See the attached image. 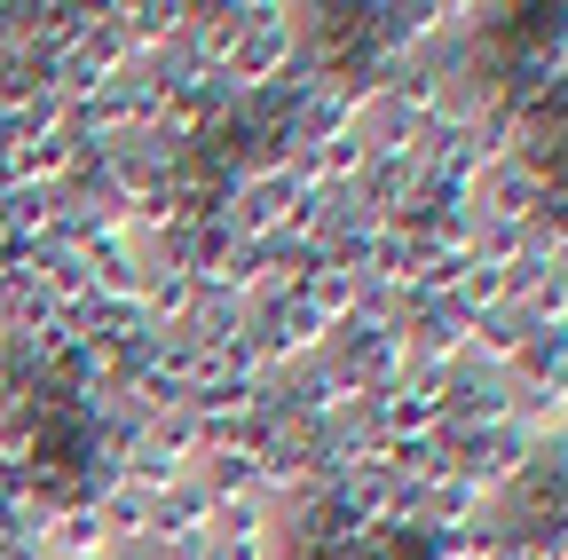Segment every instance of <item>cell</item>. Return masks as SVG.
Wrapping results in <instances>:
<instances>
[{"label": "cell", "instance_id": "obj_2", "mask_svg": "<svg viewBox=\"0 0 568 560\" xmlns=\"http://www.w3.org/2000/svg\"><path fill=\"white\" fill-rule=\"evenodd\" d=\"M443 450H450V466L474 481V489H514L521 474H529V450H537V435H521L514 418L506 427H474V435H443Z\"/></svg>", "mask_w": 568, "mask_h": 560}, {"label": "cell", "instance_id": "obj_3", "mask_svg": "<svg viewBox=\"0 0 568 560\" xmlns=\"http://www.w3.org/2000/svg\"><path fill=\"white\" fill-rule=\"evenodd\" d=\"M545 190H552V174H537L529 159H489L481 174H474V214H489V222H537V205H545Z\"/></svg>", "mask_w": 568, "mask_h": 560}, {"label": "cell", "instance_id": "obj_8", "mask_svg": "<svg viewBox=\"0 0 568 560\" xmlns=\"http://www.w3.org/2000/svg\"><path fill=\"white\" fill-rule=\"evenodd\" d=\"M197 481H205L213 506L261 498V458H253V450H205V458H197Z\"/></svg>", "mask_w": 568, "mask_h": 560}, {"label": "cell", "instance_id": "obj_6", "mask_svg": "<svg viewBox=\"0 0 568 560\" xmlns=\"http://www.w3.org/2000/svg\"><path fill=\"white\" fill-rule=\"evenodd\" d=\"M481 513H489V489H474L458 466H450V474H435V481L418 489V529H435V537H450V529H474Z\"/></svg>", "mask_w": 568, "mask_h": 560}, {"label": "cell", "instance_id": "obj_1", "mask_svg": "<svg viewBox=\"0 0 568 560\" xmlns=\"http://www.w3.org/2000/svg\"><path fill=\"white\" fill-rule=\"evenodd\" d=\"M293 55H301V9L293 0H245V32H237V48H230V88L245 95V88H268V80H284L293 72Z\"/></svg>", "mask_w": 568, "mask_h": 560}, {"label": "cell", "instance_id": "obj_9", "mask_svg": "<svg viewBox=\"0 0 568 560\" xmlns=\"http://www.w3.org/2000/svg\"><path fill=\"white\" fill-rule=\"evenodd\" d=\"M514 379H568V324H529Z\"/></svg>", "mask_w": 568, "mask_h": 560}, {"label": "cell", "instance_id": "obj_4", "mask_svg": "<svg viewBox=\"0 0 568 560\" xmlns=\"http://www.w3.org/2000/svg\"><path fill=\"white\" fill-rule=\"evenodd\" d=\"M213 537V498H205V481H174L166 498H151V544L159 552H197Z\"/></svg>", "mask_w": 568, "mask_h": 560}, {"label": "cell", "instance_id": "obj_7", "mask_svg": "<svg viewBox=\"0 0 568 560\" xmlns=\"http://www.w3.org/2000/svg\"><path fill=\"white\" fill-rule=\"evenodd\" d=\"M245 324H253V301H237V293H197L182 339H190V347H230V339H245Z\"/></svg>", "mask_w": 568, "mask_h": 560}, {"label": "cell", "instance_id": "obj_5", "mask_svg": "<svg viewBox=\"0 0 568 560\" xmlns=\"http://www.w3.org/2000/svg\"><path fill=\"white\" fill-rule=\"evenodd\" d=\"M190 17H197V0H126L119 24H126V40H134V63L182 48V40H190Z\"/></svg>", "mask_w": 568, "mask_h": 560}]
</instances>
